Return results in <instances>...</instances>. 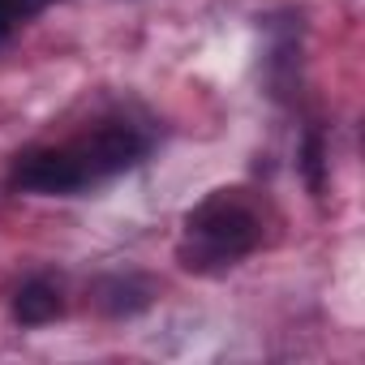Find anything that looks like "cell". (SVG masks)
<instances>
[{"instance_id":"cell-1","label":"cell","mask_w":365,"mask_h":365,"mask_svg":"<svg viewBox=\"0 0 365 365\" xmlns=\"http://www.w3.org/2000/svg\"><path fill=\"white\" fill-rule=\"evenodd\" d=\"M262 241V224L254 207L241 194H211L185 215V237H180V262L190 271H224L237 267L245 254H254Z\"/></svg>"},{"instance_id":"cell-5","label":"cell","mask_w":365,"mask_h":365,"mask_svg":"<svg viewBox=\"0 0 365 365\" xmlns=\"http://www.w3.org/2000/svg\"><path fill=\"white\" fill-rule=\"evenodd\" d=\"M52 5V0H0V9H5L14 22H26V18H35V14H43Z\"/></svg>"},{"instance_id":"cell-2","label":"cell","mask_w":365,"mask_h":365,"mask_svg":"<svg viewBox=\"0 0 365 365\" xmlns=\"http://www.w3.org/2000/svg\"><path fill=\"white\" fill-rule=\"evenodd\" d=\"M14 190L22 194H48V198H69L78 190H86L91 180L78 163V155L69 146H48V150H26L14 163Z\"/></svg>"},{"instance_id":"cell-7","label":"cell","mask_w":365,"mask_h":365,"mask_svg":"<svg viewBox=\"0 0 365 365\" xmlns=\"http://www.w3.org/2000/svg\"><path fill=\"white\" fill-rule=\"evenodd\" d=\"M14 31H18V22H14V18H9L5 9H0V48H5V43L14 39Z\"/></svg>"},{"instance_id":"cell-3","label":"cell","mask_w":365,"mask_h":365,"mask_svg":"<svg viewBox=\"0 0 365 365\" xmlns=\"http://www.w3.org/2000/svg\"><path fill=\"white\" fill-rule=\"evenodd\" d=\"M69 150L78 155L86 180L95 185V180H103V176L125 172L129 163H138L142 150H146V138H142L133 125H125V120H103V125L91 129L86 138H78Z\"/></svg>"},{"instance_id":"cell-6","label":"cell","mask_w":365,"mask_h":365,"mask_svg":"<svg viewBox=\"0 0 365 365\" xmlns=\"http://www.w3.org/2000/svg\"><path fill=\"white\" fill-rule=\"evenodd\" d=\"M318 168H322V142H318V138H309V146H305V172H309V190H322V176H318Z\"/></svg>"},{"instance_id":"cell-4","label":"cell","mask_w":365,"mask_h":365,"mask_svg":"<svg viewBox=\"0 0 365 365\" xmlns=\"http://www.w3.org/2000/svg\"><path fill=\"white\" fill-rule=\"evenodd\" d=\"M61 309H65V301L52 279H26L14 297V318L22 327H43L52 318H61Z\"/></svg>"}]
</instances>
